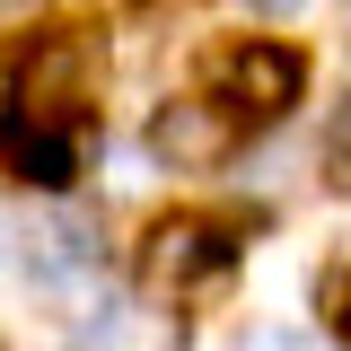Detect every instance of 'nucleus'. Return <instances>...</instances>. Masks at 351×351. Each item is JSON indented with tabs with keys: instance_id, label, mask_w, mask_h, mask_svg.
<instances>
[{
	"instance_id": "f257e3e1",
	"label": "nucleus",
	"mask_w": 351,
	"mask_h": 351,
	"mask_svg": "<svg viewBox=\"0 0 351 351\" xmlns=\"http://www.w3.org/2000/svg\"><path fill=\"white\" fill-rule=\"evenodd\" d=\"M237 263H246V228L219 211H167L149 219V237H141V290L167 307H193V299H219L228 281H237Z\"/></svg>"
},
{
	"instance_id": "f03ea898",
	"label": "nucleus",
	"mask_w": 351,
	"mask_h": 351,
	"mask_svg": "<svg viewBox=\"0 0 351 351\" xmlns=\"http://www.w3.org/2000/svg\"><path fill=\"white\" fill-rule=\"evenodd\" d=\"M211 97L246 132L299 114L307 106V44H290V36H228L211 53Z\"/></svg>"
},
{
	"instance_id": "7ed1b4c3",
	"label": "nucleus",
	"mask_w": 351,
	"mask_h": 351,
	"mask_svg": "<svg viewBox=\"0 0 351 351\" xmlns=\"http://www.w3.org/2000/svg\"><path fill=\"white\" fill-rule=\"evenodd\" d=\"M97 71H106V44L97 36H80V27L36 36L27 71H18V114H27V132L71 141V132L88 123V106H97Z\"/></svg>"
},
{
	"instance_id": "20e7f679",
	"label": "nucleus",
	"mask_w": 351,
	"mask_h": 351,
	"mask_svg": "<svg viewBox=\"0 0 351 351\" xmlns=\"http://www.w3.org/2000/svg\"><path fill=\"white\" fill-rule=\"evenodd\" d=\"M237 149H246V123L219 106L211 88H184V97H167L149 114V158L176 167V176H219Z\"/></svg>"
},
{
	"instance_id": "39448f33",
	"label": "nucleus",
	"mask_w": 351,
	"mask_h": 351,
	"mask_svg": "<svg viewBox=\"0 0 351 351\" xmlns=\"http://www.w3.org/2000/svg\"><path fill=\"white\" fill-rule=\"evenodd\" d=\"M97 263H106L97 219H80V211H44L36 228H27V272H36V281H53V290L97 281Z\"/></svg>"
},
{
	"instance_id": "423d86ee",
	"label": "nucleus",
	"mask_w": 351,
	"mask_h": 351,
	"mask_svg": "<svg viewBox=\"0 0 351 351\" xmlns=\"http://www.w3.org/2000/svg\"><path fill=\"white\" fill-rule=\"evenodd\" d=\"M71 351H149V325H141L132 307H97V316H80Z\"/></svg>"
},
{
	"instance_id": "0eeeda50",
	"label": "nucleus",
	"mask_w": 351,
	"mask_h": 351,
	"mask_svg": "<svg viewBox=\"0 0 351 351\" xmlns=\"http://www.w3.org/2000/svg\"><path fill=\"white\" fill-rule=\"evenodd\" d=\"M316 167H325V184H334V193H351V88L325 106V132H316Z\"/></svg>"
},
{
	"instance_id": "6e6552de",
	"label": "nucleus",
	"mask_w": 351,
	"mask_h": 351,
	"mask_svg": "<svg viewBox=\"0 0 351 351\" xmlns=\"http://www.w3.org/2000/svg\"><path fill=\"white\" fill-rule=\"evenodd\" d=\"M237 351H334L325 334H307V325H246Z\"/></svg>"
},
{
	"instance_id": "1a4fd4ad",
	"label": "nucleus",
	"mask_w": 351,
	"mask_h": 351,
	"mask_svg": "<svg viewBox=\"0 0 351 351\" xmlns=\"http://www.w3.org/2000/svg\"><path fill=\"white\" fill-rule=\"evenodd\" d=\"M316 307H325V325H334V334H343V343H351V255L334 263L325 281H316Z\"/></svg>"
},
{
	"instance_id": "9d476101",
	"label": "nucleus",
	"mask_w": 351,
	"mask_h": 351,
	"mask_svg": "<svg viewBox=\"0 0 351 351\" xmlns=\"http://www.w3.org/2000/svg\"><path fill=\"white\" fill-rule=\"evenodd\" d=\"M9 97H18V80H9V71H0V132H9Z\"/></svg>"
},
{
	"instance_id": "9b49d317",
	"label": "nucleus",
	"mask_w": 351,
	"mask_h": 351,
	"mask_svg": "<svg viewBox=\"0 0 351 351\" xmlns=\"http://www.w3.org/2000/svg\"><path fill=\"white\" fill-rule=\"evenodd\" d=\"M0 263H9V228H0Z\"/></svg>"
}]
</instances>
